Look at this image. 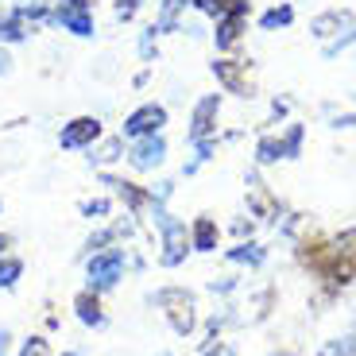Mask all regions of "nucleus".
Segmentation results:
<instances>
[{
  "mask_svg": "<svg viewBox=\"0 0 356 356\" xmlns=\"http://www.w3.org/2000/svg\"><path fill=\"white\" fill-rule=\"evenodd\" d=\"M279 159H286L283 136H264V140L256 143V163H259V167H267V163H279Z\"/></svg>",
  "mask_w": 356,
  "mask_h": 356,
  "instance_id": "nucleus-21",
  "label": "nucleus"
},
{
  "mask_svg": "<svg viewBox=\"0 0 356 356\" xmlns=\"http://www.w3.org/2000/svg\"><path fill=\"white\" fill-rule=\"evenodd\" d=\"M105 182L113 186V194L128 205V213H140V209H147V205H152V194H147L143 186H136V182H128V178L105 175Z\"/></svg>",
  "mask_w": 356,
  "mask_h": 356,
  "instance_id": "nucleus-10",
  "label": "nucleus"
},
{
  "mask_svg": "<svg viewBox=\"0 0 356 356\" xmlns=\"http://www.w3.org/2000/svg\"><path fill=\"white\" fill-rule=\"evenodd\" d=\"M213 78L221 81L229 93H236V97H252L248 63H241V58H217V63H213Z\"/></svg>",
  "mask_w": 356,
  "mask_h": 356,
  "instance_id": "nucleus-8",
  "label": "nucleus"
},
{
  "mask_svg": "<svg viewBox=\"0 0 356 356\" xmlns=\"http://www.w3.org/2000/svg\"><path fill=\"white\" fill-rule=\"evenodd\" d=\"M205 356H236V353H232V345L217 341V345H209V348H205Z\"/></svg>",
  "mask_w": 356,
  "mask_h": 356,
  "instance_id": "nucleus-32",
  "label": "nucleus"
},
{
  "mask_svg": "<svg viewBox=\"0 0 356 356\" xmlns=\"http://www.w3.org/2000/svg\"><path fill=\"white\" fill-rule=\"evenodd\" d=\"M19 356H51V345H47L43 337H31L24 348H19Z\"/></svg>",
  "mask_w": 356,
  "mask_h": 356,
  "instance_id": "nucleus-30",
  "label": "nucleus"
},
{
  "mask_svg": "<svg viewBox=\"0 0 356 356\" xmlns=\"http://www.w3.org/2000/svg\"><path fill=\"white\" fill-rule=\"evenodd\" d=\"M194 8L205 12V16H248V0H194Z\"/></svg>",
  "mask_w": 356,
  "mask_h": 356,
  "instance_id": "nucleus-18",
  "label": "nucleus"
},
{
  "mask_svg": "<svg viewBox=\"0 0 356 356\" xmlns=\"http://www.w3.org/2000/svg\"><path fill=\"white\" fill-rule=\"evenodd\" d=\"M163 124H167V108L155 105V101H147V105H136L132 113L124 116V124H120V136H124V140H140V136H155V132H163Z\"/></svg>",
  "mask_w": 356,
  "mask_h": 356,
  "instance_id": "nucleus-4",
  "label": "nucleus"
},
{
  "mask_svg": "<svg viewBox=\"0 0 356 356\" xmlns=\"http://www.w3.org/2000/svg\"><path fill=\"white\" fill-rule=\"evenodd\" d=\"M310 31H314L318 39H333V35L341 39V31H353V16H348V12H341V8L321 12V16L310 19Z\"/></svg>",
  "mask_w": 356,
  "mask_h": 356,
  "instance_id": "nucleus-11",
  "label": "nucleus"
},
{
  "mask_svg": "<svg viewBox=\"0 0 356 356\" xmlns=\"http://www.w3.org/2000/svg\"><path fill=\"white\" fill-rule=\"evenodd\" d=\"M31 35V24H24L19 16L12 12H0V47H16Z\"/></svg>",
  "mask_w": 356,
  "mask_h": 356,
  "instance_id": "nucleus-19",
  "label": "nucleus"
},
{
  "mask_svg": "<svg viewBox=\"0 0 356 356\" xmlns=\"http://www.w3.org/2000/svg\"><path fill=\"white\" fill-rule=\"evenodd\" d=\"M124 267H128V252L120 248V244L93 252V256L86 259V279H89V291H108V286H116V279L124 275Z\"/></svg>",
  "mask_w": 356,
  "mask_h": 356,
  "instance_id": "nucleus-2",
  "label": "nucleus"
},
{
  "mask_svg": "<svg viewBox=\"0 0 356 356\" xmlns=\"http://www.w3.org/2000/svg\"><path fill=\"white\" fill-rule=\"evenodd\" d=\"M217 116H221V93H205V97L194 105V113H190L186 140H190V143L213 140V132H217Z\"/></svg>",
  "mask_w": 356,
  "mask_h": 356,
  "instance_id": "nucleus-6",
  "label": "nucleus"
},
{
  "mask_svg": "<svg viewBox=\"0 0 356 356\" xmlns=\"http://www.w3.org/2000/svg\"><path fill=\"white\" fill-rule=\"evenodd\" d=\"M0 209H4V205H0Z\"/></svg>",
  "mask_w": 356,
  "mask_h": 356,
  "instance_id": "nucleus-37",
  "label": "nucleus"
},
{
  "mask_svg": "<svg viewBox=\"0 0 356 356\" xmlns=\"http://www.w3.org/2000/svg\"><path fill=\"white\" fill-rule=\"evenodd\" d=\"M19 275H24V259H16V256H0V291H12Z\"/></svg>",
  "mask_w": 356,
  "mask_h": 356,
  "instance_id": "nucleus-23",
  "label": "nucleus"
},
{
  "mask_svg": "<svg viewBox=\"0 0 356 356\" xmlns=\"http://www.w3.org/2000/svg\"><path fill=\"white\" fill-rule=\"evenodd\" d=\"M155 302L163 306L170 330H175L178 337H190V333H194L197 314H194V294L190 291H182V286H163V291L155 294Z\"/></svg>",
  "mask_w": 356,
  "mask_h": 356,
  "instance_id": "nucleus-3",
  "label": "nucleus"
},
{
  "mask_svg": "<svg viewBox=\"0 0 356 356\" xmlns=\"http://www.w3.org/2000/svg\"><path fill=\"white\" fill-rule=\"evenodd\" d=\"M89 163H97V167H108V163H116V159H124V136H101L93 147H89Z\"/></svg>",
  "mask_w": 356,
  "mask_h": 356,
  "instance_id": "nucleus-15",
  "label": "nucleus"
},
{
  "mask_svg": "<svg viewBox=\"0 0 356 356\" xmlns=\"http://www.w3.org/2000/svg\"><path fill=\"white\" fill-rule=\"evenodd\" d=\"M186 8H194V0H163L159 4V16H155V31L159 35H167V31H178L182 27V16H186Z\"/></svg>",
  "mask_w": 356,
  "mask_h": 356,
  "instance_id": "nucleus-13",
  "label": "nucleus"
},
{
  "mask_svg": "<svg viewBox=\"0 0 356 356\" xmlns=\"http://www.w3.org/2000/svg\"><path fill=\"white\" fill-rule=\"evenodd\" d=\"M8 248H12V236L8 232H0V256H8Z\"/></svg>",
  "mask_w": 356,
  "mask_h": 356,
  "instance_id": "nucleus-34",
  "label": "nucleus"
},
{
  "mask_svg": "<svg viewBox=\"0 0 356 356\" xmlns=\"http://www.w3.org/2000/svg\"><path fill=\"white\" fill-rule=\"evenodd\" d=\"M232 264H248V267H259L264 264V248L259 244H236V248L229 252Z\"/></svg>",
  "mask_w": 356,
  "mask_h": 356,
  "instance_id": "nucleus-24",
  "label": "nucleus"
},
{
  "mask_svg": "<svg viewBox=\"0 0 356 356\" xmlns=\"http://www.w3.org/2000/svg\"><path fill=\"white\" fill-rule=\"evenodd\" d=\"M152 209H155V225H159V232H163L159 264L163 267H178L182 259H186V252H190V229H186V221L170 217L163 205H152Z\"/></svg>",
  "mask_w": 356,
  "mask_h": 356,
  "instance_id": "nucleus-1",
  "label": "nucleus"
},
{
  "mask_svg": "<svg viewBox=\"0 0 356 356\" xmlns=\"http://www.w3.org/2000/svg\"><path fill=\"white\" fill-rule=\"evenodd\" d=\"M155 39H159L155 27H147V31L140 35V58H143V63H152V58H155Z\"/></svg>",
  "mask_w": 356,
  "mask_h": 356,
  "instance_id": "nucleus-28",
  "label": "nucleus"
},
{
  "mask_svg": "<svg viewBox=\"0 0 356 356\" xmlns=\"http://www.w3.org/2000/svg\"><path fill=\"white\" fill-rule=\"evenodd\" d=\"M101 136H105V128H101L97 116H74V120H66V124H63L58 143H63L66 152H89Z\"/></svg>",
  "mask_w": 356,
  "mask_h": 356,
  "instance_id": "nucleus-5",
  "label": "nucleus"
},
{
  "mask_svg": "<svg viewBox=\"0 0 356 356\" xmlns=\"http://www.w3.org/2000/svg\"><path fill=\"white\" fill-rule=\"evenodd\" d=\"M74 310H78V321L81 325H105V310H101V298L97 291H81L78 298H74Z\"/></svg>",
  "mask_w": 356,
  "mask_h": 356,
  "instance_id": "nucleus-16",
  "label": "nucleus"
},
{
  "mask_svg": "<svg viewBox=\"0 0 356 356\" xmlns=\"http://www.w3.org/2000/svg\"><path fill=\"white\" fill-rule=\"evenodd\" d=\"M143 8V0H116V19L120 24H128V19H136V12Z\"/></svg>",
  "mask_w": 356,
  "mask_h": 356,
  "instance_id": "nucleus-29",
  "label": "nucleus"
},
{
  "mask_svg": "<svg viewBox=\"0 0 356 356\" xmlns=\"http://www.w3.org/2000/svg\"><path fill=\"white\" fill-rule=\"evenodd\" d=\"M8 341H12V337H8L4 330H0V356H8Z\"/></svg>",
  "mask_w": 356,
  "mask_h": 356,
  "instance_id": "nucleus-35",
  "label": "nucleus"
},
{
  "mask_svg": "<svg viewBox=\"0 0 356 356\" xmlns=\"http://www.w3.org/2000/svg\"><path fill=\"white\" fill-rule=\"evenodd\" d=\"M241 31H244V16H221L217 19V31H213V43L217 51H236V43H241Z\"/></svg>",
  "mask_w": 356,
  "mask_h": 356,
  "instance_id": "nucleus-14",
  "label": "nucleus"
},
{
  "mask_svg": "<svg viewBox=\"0 0 356 356\" xmlns=\"http://www.w3.org/2000/svg\"><path fill=\"white\" fill-rule=\"evenodd\" d=\"M217 221L213 217H197L194 225H190V248H197V252H213L217 248Z\"/></svg>",
  "mask_w": 356,
  "mask_h": 356,
  "instance_id": "nucleus-17",
  "label": "nucleus"
},
{
  "mask_svg": "<svg viewBox=\"0 0 356 356\" xmlns=\"http://www.w3.org/2000/svg\"><path fill=\"white\" fill-rule=\"evenodd\" d=\"M51 12H54V0H19L16 8H12V16H19L24 24H47L51 19Z\"/></svg>",
  "mask_w": 356,
  "mask_h": 356,
  "instance_id": "nucleus-20",
  "label": "nucleus"
},
{
  "mask_svg": "<svg viewBox=\"0 0 356 356\" xmlns=\"http://www.w3.org/2000/svg\"><path fill=\"white\" fill-rule=\"evenodd\" d=\"M291 19H294V8L291 4H279V8H267L259 16V27L264 31H279V27H291Z\"/></svg>",
  "mask_w": 356,
  "mask_h": 356,
  "instance_id": "nucleus-22",
  "label": "nucleus"
},
{
  "mask_svg": "<svg viewBox=\"0 0 356 356\" xmlns=\"http://www.w3.org/2000/svg\"><path fill=\"white\" fill-rule=\"evenodd\" d=\"M51 24H58L63 31H70V35H78V39L97 35V19H93V12H86V8H63V4H54Z\"/></svg>",
  "mask_w": 356,
  "mask_h": 356,
  "instance_id": "nucleus-9",
  "label": "nucleus"
},
{
  "mask_svg": "<svg viewBox=\"0 0 356 356\" xmlns=\"http://www.w3.org/2000/svg\"><path fill=\"white\" fill-rule=\"evenodd\" d=\"M66 356H78V353H66Z\"/></svg>",
  "mask_w": 356,
  "mask_h": 356,
  "instance_id": "nucleus-36",
  "label": "nucleus"
},
{
  "mask_svg": "<svg viewBox=\"0 0 356 356\" xmlns=\"http://www.w3.org/2000/svg\"><path fill=\"white\" fill-rule=\"evenodd\" d=\"M318 356H356V337H345V341H330Z\"/></svg>",
  "mask_w": 356,
  "mask_h": 356,
  "instance_id": "nucleus-27",
  "label": "nucleus"
},
{
  "mask_svg": "<svg viewBox=\"0 0 356 356\" xmlns=\"http://www.w3.org/2000/svg\"><path fill=\"white\" fill-rule=\"evenodd\" d=\"M108 209H113L108 197H86V202H81V217H89V221H105Z\"/></svg>",
  "mask_w": 356,
  "mask_h": 356,
  "instance_id": "nucleus-25",
  "label": "nucleus"
},
{
  "mask_svg": "<svg viewBox=\"0 0 356 356\" xmlns=\"http://www.w3.org/2000/svg\"><path fill=\"white\" fill-rule=\"evenodd\" d=\"M248 205H252V213L267 217V221L279 213V202L271 197V190L264 186V178H259V175H248Z\"/></svg>",
  "mask_w": 356,
  "mask_h": 356,
  "instance_id": "nucleus-12",
  "label": "nucleus"
},
{
  "mask_svg": "<svg viewBox=\"0 0 356 356\" xmlns=\"http://www.w3.org/2000/svg\"><path fill=\"white\" fill-rule=\"evenodd\" d=\"M302 124H291V128H286V132H283V147H286V159H294V155H298V152H302Z\"/></svg>",
  "mask_w": 356,
  "mask_h": 356,
  "instance_id": "nucleus-26",
  "label": "nucleus"
},
{
  "mask_svg": "<svg viewBox=\"0 0 356 356\" xmlns=\"http://www.w3.org/2000/svg\"><path fill=\"white\" fill-rule=\"evenodd\" d=\"M12 70V54H8V47H0V78Z\"/></svg>",
  "mask_w": 356,
  "mask_h": 356,
  "instance_id": "nucleus-33",
  "label": "nucleus"
},
{
  "mask_svg": "<svg viewBox=\"0 0 356 356\" xmlns=\"http://www.w3.org/2000/svg\"><path fill=\"white\" fill-rule=\"evenodd\" d=\"M54 4H63V8H86V12H93V4H97V0H54Z\"/></svg>",
  "mask_w": 356,
  "mask_h": 356,
  "instance_id": "nucleus-31",
  "label": "nucleus"
},
{
  "mask_svg": "<svg viewBox=\"0 0 356 356\" xmlns=\"http://www.w3.org/2000/svg\"><path fill=\"white\" fill-rule=\"evenodd\" d=\"M128 163H132L136 170H155L167 163V140H163V132L155 136H140V140H128Z\"/></svg>",
  "mask_w": 356,
  "mask_h": 356,
  "instance_id": "nucleus-7",
  "label": "nucleus"
}]
</instances>
